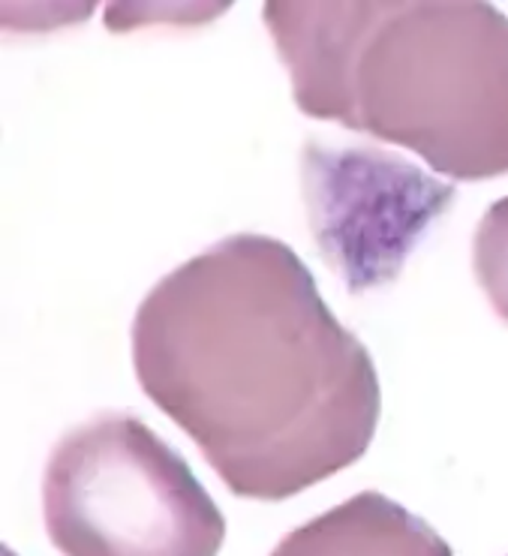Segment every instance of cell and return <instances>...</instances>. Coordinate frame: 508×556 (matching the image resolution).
Returning <instances> with one entry per match:
<instances>
[{
	"mask_svg": "<svg viewBox=\"0 0 508 556\" xmlns=\"http://www.w3.org/2000/svg\"><path fill=\"white\" fill-rule=\"evenodd\" d=\"M130 346L144 394L238 496L289 500L377 437L370 352L268 235H229L166 274L132 316Z\"/></svg>",
	"mask_w": 508,
	"mask_h": 556,
	"instance_id": "1",
	"label": "cell"
},
{
	"mask_svg": "<svg viewBox=\"0 0 508 556\" xmlns=\"http://www.w3.org/2000/svg\"><path fill=\"white\" fill-rule=\"evenodd\" d=\"M42 515L64 556H217L226 520L139 415L100 413L54 442Z\"/></svg>",
	"mask_w": 508,
	"mask_h": 556,
	"instance_id": "3",
	"label": "cell"
},
{
	"mask_svg": "<svg viewBox=\"0 0 508 556\" xmlns=\"http://www.w3.org/2000/svg\"><path fill=\"white\" fill-rule=\"evenodd\" d=\"M274 556H452L428 523L382 493L352 496L287 535Z\"/></svg>",
	"mask_w": 508,
	"mask_h": 556,
	"instance_id": "5",
	"label": "cell"
},
{
	"mask_svg": "<svg viewBox=\"0 0 508 556\" xmlns=\"http://www.w3.org/2000/svg\"><path fill=\"white\" fill-rule=\"evenodd\" d=\"M301 181L316 247L352 292L397 280L412 247L455 199L452 184L404 156L313 139L304 144Z\"/></svg>",
	"mask_w": 508,
	"mask_h": 556,
	"instance_id": "4",
	"label": "cell"
},
{
	"mask_svg": "<svg viewBox=\"0 0 508 556\" xmlns=\"http://www.w3.org/2000/svg\"><path fill=\"white\" fill-rule=\"evenodd\" d=\"M472 271L496 316L508 323V195L487 207L475 226Z\"/></svg>",
	"mask_w": 508,
	"mask_h": 556,
	"instance_id": "6",
	"label": "cell"
},
{
	"mask_svg": "<svg viewBox=\"0 0 508 556\" xmlns=\"http://www.w3.org/2000/svg\"><path fill=\"white\" fill-rule=\"evenodd\" d=\"M304 115L401 144L455 181L508 175V15L482 0H271Z\"/></svg>",
	"mask_w": 508,
	"mask_h": 556,
	"instance_id": "2",
	"label": "cell"
}]
</instances>
